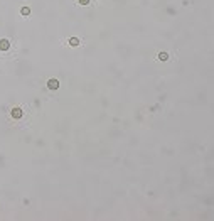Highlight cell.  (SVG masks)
<instances>
[{
	"label": "cell",
	"instance_id": "cell-1",
	"mask_svg": "<svg viewBox=\"0 0 214 221\" xmlns=\"http://www.w3.org/2000/svg\"><path fill=\"white\" fill-rule=\"evenodd\" d=\"M58 86H59V81L58 79H49V81H47V88H49V90H58Z\"/></svg>",
	"mask_w": 214,
	"mask_h": 221
},
{
	"label": "cell",
	"instance_id": "cell-2",
	"mask_svg": "<svg viewBox=\"0 0 214 221\" xmlns=\"http://www.w3.org/2000/svg\"><path fill=\"white\" fill-rule=\"evenodd\" d=\"M9 48H10V44H9V41H5V39H2V41H0V51H7Z\"/></svg>",
	"mask_w": 214,
	"mask_h": 221
},
{
	"label": "cell",
	"instance_id": "cell-3",
	"mask_svg": "<svg viewBox=\"0 0 214 221\" xmlns=\"http://www.w3.org/2000/svg\"><path fill=\"white\" fill-rule=\"evenodd\" d=\"M12 116H14V118H20V116H22V110H20V108H14V110H12Z\"/></svg>",
	"mask_w": 214,
	"mask_h": 221
},
{
	"label": "cell",
	"instance_id": "cell-4",
	"mask_svg": "<svg viewBox=\"0 0 214 221\" xmlns=\"http://www.w3.org/2000/svg\"><path fill=\"white\" fill-rule=\"evenodd\" d=\"M69 44H71L73 48H76V46H79V39L78 37H71V39H69Z\"/></svg>",
	"mask_w": 214,
	"mask_h": 221
},
{
	"label": "cell",
	"instance_id": "cell-5",
	"mask_svg": "<svg viewBox=\"0 0 214 221\" xmlns=\"http://www.w3.org/2000/svg\"><path fill=\"white\" fill-rule=\"evenodd\" d=\"M167 58H169L167 53H160V54H158V59H160V61H165Z\"/></svg>",
	"mask_w": 214,
	"mask_h": 221
},
{
	"label": "cell",
	"instance_id": "cell-6",
	"mask_svg": "<svg viewBox=\"0 0 214 221\" xmlns=\"http://www.w3.org/2000/svg\"><path fill=\"white\" fill-rule=\"evenodd\" d=\"M20 14H22V15H29V14H31V10H29V9H27V7H24V9H22V10H20Z\"/></svg>",
	"mask_w": 214,
	"mask_h": 221
},
{
	"label": "cell",
	"instance_id": "cell-7",
	"mask_svg": "<svg viewBox=\"0 0 214 221\" xmlns=\"http://www.w3.org/2000/svg\"><path fill=\"white\" fill-rule=\"evenodd\" d=\"M79 4H81V5H86V4H89V0H79Z\"/></svg>",
	"mask_w": 214,
	"mask_h": 221
}]
</instances>
